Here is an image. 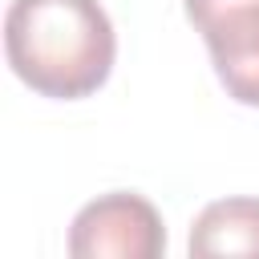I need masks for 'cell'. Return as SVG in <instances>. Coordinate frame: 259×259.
I'll return each mask as SVG.
<instances>
[{
  "label": "cell",
  "mask_w": 259,
  "mask_h": 259,
  "mask_svg": "<svg viewBox=\"0 0 259 259\" xmlns=\"http://www.w3.org/2000/svg\"><path fill=\"white\" fill-rule=\"evenodd\" d=\"M4 57L32 93L81 101L109 81L117 36L97 0H12Z\"/></svg>",
  "instance_id": "cell-1"
},
{
  "label": "cell",
  "mask_w": 259,
  "mask_h": 259,
  "mask_svg": "<svg viewBox=\"0 0 259 259\" xmlns=\"http://www.w3.org/2000/svg\"><path fill=\"white\" fill-rule=\"evenodd\" d=\"M166 251V227L150 198L113 190L85 202L69 227L73 259H158Z\"/></svg>",
  "instance_id": "cell-2"
},
{
  "label": "cell",
  "mask_w": 259,
  "mask_h": 259,
  "mask_svg": "<svg viewBox=\"0 0 259 259\" xmlns=\"http://www.w3.org/2000/svg\"><path fill=\"white\" fill-rule=\"evenodd\" d=\"M202 40L227 97L259 109V4L219 16L202 28Z\"/></svg>",
  "instance_id": "cell-3"
},
{
  "label": "cell",
  "mask_w": 259,
  "mask_h": 259,
  "mask_svg": "<svg viewBox=\"0 0 259 259\" xmlns=\"http://www.w3.org/2000/svg\"><path fill=\"white\" fill-rule=\"evenodd\" d=\"M190 255H251L259 259V198H219L206 202L186 239Z\"/></svg>",
  "instance_id": "cell-4"
},
{
  "label": "cell",
  "mask_w": 259,
  "mask_h": 259,
  "mask_svg": "<svg viewBox=\"0 0 259 259\" xmlns=\"http://www.w3.org/2000/svg\"><path fill=\"white\" fill-rule=\"evenodd\" d=\"M251 4H259V0H182V8H186V20L202 32L206 24H214L219 16H227V12H239V8H251Z\"/></svg>",
  "instance_id": "cell-5"
}]
</instances>
